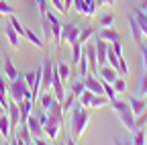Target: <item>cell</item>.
Here are the masks:
<instances>
[{
	"mask_svg": "<svg viewBox=\"0 0 147 145\" xmlns=\"http://www.w3.org/2000/svg\"><path fill=\"white\" fill-rule=\"evenodd\" d=\"M129 31H131V37H133V41H135L137 45L145 41V37H143V33H141V29H139V25H137V21H135L133 14L129 16Z\"/></svg>",
	"mask_w": 147,
	"mask_h": 145,
	"instance_id": "obj_15",
	"label": "cell"
},
{
	"mask_svg": "<svg viewBox=\"0 0 147 145\" xmlns=\"http://www.w3.org/2000/svg\"><path fill=\"white\" fill-rule=\"evenodd\" d=\"M88 125H90V111L76 100V104L69 111V137L80 139L86 133Z\"/></svg>",
	"mask_w": 147,
	"mask_h": 145,
	"instance_id": "obj_1",
	"label": "cell"
},
{
	"mask_svg": "<svg viewBox=\"0 0 147 145\" xmlns=\"http://www.w3.org/2000/svg\"><path fill=\"white\" fill-rule=\"evenodd\" d=\"M113 86H115V90H117V94H125V92H127V80H125L123 76H119V78L113 82Z\"/></svg>",
	"mask_w": 147,
	"mask_h": 145,
	"instance_id": "obj_34",
	"label": "cell"
},
{
	"mask_svg": "<svg viewBox=\"0 0 147 145\" xmlns=\"http://www.w3.org/2000/svg\"><path fill=\"white\" fill-rule=\"evenodd\" d=\"M145 12H147V10H145Z\"/></svg>",
	"mask_w": 147,
	"mask_h": 145,
	"instance_id": "obj_47",
	"label": "cell"
},
{
	"mask_svg": "<svg viewBox=\"0 0 147 145\" xmlns=\"http://www.w3.org/2000/svg\"><path fill=\"white\" fill-rule=\"evenodd\" d=\"M71 4H74V0H63V6H65V14L69 12V8H71Z\"/></svg>",
	"mask_w": 147,
	"mask_h": 145,
	"instance_id": "obj_43",
	"label": "cell"
},
{
	"mask_svg": "<svg viewBox=\"0 0 147 145\" xmlns=\"http://www.w3.org/2000/svg\"><path fill=\"white\" fill-rule=\"evenodd\" d=\"M102 88H104V96H106L110 102H113L115 98H119V94H117V90H115V86H113V84H108V82H104V80H102Z\"/></svg>",
	"mask_w": 147,
	"mask_h": 145,
	"instance_id": "obj_29",
	"label": "cell"
},
{
	"mask_svg": "<svg viewBox=\"0 0 147 145\" xmlns=\"http://www.w3.org/2000/svg\"><path fill=\"white\" fill-rule=\"evenodd\" d=\"M18 143H23V145H29V143H33V135H31V131H29V125L25 123V125H18Z\"/></svg>",
	"mask_w": 147,
	"mask_h": 145,
	"instance_id": "obj_18",
	"label": "cell"
},
{
	"mask_svg": "<svg viewBox=\"0 0 147 145\" xmlns=\"http://www.w3.org/2000/svg\"><path fill=\"white\" fill-rule=\"evenodd\" d=\"M10 131H12V125H10L8 115L4 113L2 117H0V135H2L4 139H8V137H10Z\"/></svg>",
	"mask_w": 147,
	"mask_h": 145,
	"instance_id": "obj_19",
	"label": "cell"
},
{
	"mask_svg": "<svg viewBox=\"0 0 147 145\" xmlns=\"http://www.w3.org/2000/svg\"><path fill=\"white\" fill-rule=\"evenodd\" d=\"M27 125H29V131H31L33 139H35V137H45V135H43V123L39 121V117H37V115H29Z\"/></svg>",
	"mask_w": 147,
	"mask_h": 145,
	"instance_id": "obj_10",
	"label": "cell"
},
{
	"mask_svg": "<svg viewBox=\"0 0 147 145\" xmlns=\"http://www.w3.org/2000/svg\"><path fill=\"white\" fill-rule=\"evenodd\" d=\"M84 82H86V88H88V90H92L94 94H104L102 80L98 78V74H88V76L84 78Z\"/></svg>",
	"mask_w": 147,
	"mask_h": 145,
	"instance_id": "obj_9",
	"label": "cell"
},
{
	"mask_svg": "<svg viewBox=\"0 0 147 145\" xmlns=\"http://www.w3.org/2000/svg\"><path fill=\"white\" fill-rule=\"evenodd\" d=\"M135 125H137V127H147V108H145L141 115L135 117Z\"/></svg>",
	"mask_w": 147,
	"mask_h": 145,
	"instance_id": "obj_38",
	"label": "cell"
},
{
	"mask_svg": "<svg viewBox=\"0 0 147 145\" xmlns=\"http://www.w3.org/2000/svg\"><path fill=\"white\" fill-rule=\"evenodd\" d=\"M47 16H49V21H51V41H55L59 45V37H61V23H59V19L55 16L51 10H47Z\"/></svg>",
	"mask_w": 147,
	"mask_h": 145,
	"instance_id": "obj_11",
	"label": "cell"
},
{
	"mask_svg": "<svg viewBox=\"0 0 147 145\" xmlns=\"http://www.w3.org/2000/svg\"><path fill=\"white\" fill-rule=\"evenodd\" d=\"M53 100H55V94L51 92V90H43V92H41V108H45V111H47Z\"/></svg>",
	"mask_w": 147,
	"mask_h": 145,
	"instance_id": "obj_26",
	"label": "cell"
},
{
	"mask_svg": "<svg viewBox=\"0 0 147 145\" xmlns=\"http://www.w3.org/2000/svg\"><path fill=\"white\" fill-rule=\"evenodd\" d=\"M8 92H10V98H12L14 102H21V100H25V98H31V100H33L31 88H29V84L25 82L23 76H18V78H14V80L8 82Z\"/></svg>",
	"mask_w": 147,
	"mask_h": 145,
	"instance_id": "obj_3",
	"label": "cell"
},
{
	"mask_svg": "<svg viewBox=\"0 0 147 145\" xmlns=\"http://www.w3.org/2000/svg\"><path fill=\"white\" fill-rule=\"evenodd\" d=\"M41 65H43V71H41V92H43V90H51V80H53V61L47 57Z\"/></svg>",
	"mask_w": 147,
	"mask_h": 145,
	"instance_id": "obj_6",
	"label": "cell"
},
{
	"mask_svg": "<svg viewBox=\"0 0 147 145\" xmlns=\"http://www.w3.org/2000/svg\"><path fill=\"white\" fill-rule=\"evenodd\" d=\"M55 67H57V71H59V78H61V82L71 80V67H69L67 63H63V61H59V59H57Z\"/></svg>",
	"mask_w": 147,
	"mask_h": 145,
	"instance_id": "obj_22",
	"label": "cell"
},
{
	"mask_svg": "<svg viewBox=\"0 0 147 145\" xmlns=\"http://www.w3.org/2000/svg\"><path fill=\"white\" fill-rule=\"evenodd\" d=\"M92 98H94V92L92 90H84V92L80 94V98H78V102L82 104V106H86V108H90V104H92Z\"/></svg>",
	"mask_w": 147,
	"mask_h": 145,
	"instance_id": "obj_27",
	"label": "cell"
},
{
	"mask_svg": "<svg viewBox=\"0 0 147 145\" xmlns=\"http://www.w3.org/2000/svg\"><path fill=\"white\" fill-rule=\"evenodd\" d=\"M76 100H78V96H74L71 92H67V94H65V100L61 102V104H63V113H69L71 106L76 104Z\"/></svg>",
	"mask_w": 147,
	"mask_h": 145,
	"instance_id": "obj_33",
	"label": "cell"
},
{
	"mask_svg": "<svg viewBox=\"0 0 147 145\" xmlns=\"http://www.w3.org/2000/svg\"><path fill=\"white\" fill-rule=\"evenodd\" d=\"M2 69H4V76H6V80H8V82L21 76V74H18V69L14 67L12 59L8 57V53H4V63H2Z\"/></svg>",
	"mask_w": 147,
	"mask_h": 145,
	"instance_id": "obj_13",
	"label": "cell"
},
{
	"mask_svg": "<svg viewBox=\"0 0 147 145\" xmlns=\"http://www.w3.org/2000/svg\"><path fill=\"white\" fill-rule=\"evenodd\" d=\"M96 37H98V39H102V41H106V43L123 41V39H121V35H119V31H117V29H113V27H102L100 31H96Z\"/></svg>",
	"mask_w": 147,
	"mask_h": 145,
	"instance_id": "obj_7",
	"label": "cell"
},
{
	"mask_svg": "<svg viewBox=\"0 0 147 145\" xmlns=\"http://www.w3.org/2000/svg\"><path fill=\"white\" fill-rule=\"evenodd\" d=\"M110 100L104 96V94H94V98H92V104H90V111H98V108H104L108 106Z\"/></svg>",
	"mask_w": 147,
	"mask_h": 145,
	"instance_id": "obj_21",
	"label": "cell"
},
{
	"mask_svg": "<svg viewBox=\"0 0 147 145\" xmlns=\"http://www.w3.org/2000/svg\"><path fill=\"white\" fill-rule=\"evenodd\" d=\"M110 47H113V51L117 53L119 57L125 55V51H123V41H115V43H110Z\"/></svg>",
	"mask_w": 147,
	"mask_h": 145,
	"instance_id": "obj_40",
	"label": "cell"
},
{
	"mask_svg": "<svg viewBox=\"0 0 147 145\" xmlns=\"http://www.w3.org/2000/svg\"><path fill=\"white\" fill-rule=\"evenodd\" d=\"M84 2L88 4V8L92 10V14H96V10H98V4H96V0H84Z\"/></svg>",
	"mask_w": 147,
	"mask_h": 145,
	"instance_id": "obj_42",
	"label": "cell"
},
{
	"mask_svg": "<svg viewBox=\"0 0 147 145\" xmlns=\"http://www.w3.org/2000/svg\"><path fill=\"white\" fill-rule=\"evenodd\" d=\"M0 14H6V16L14 14V8L6 2V0H0Z\"/></svg>",
	"mask_w": 147,
	"mask_h": 145,
	"instance_id": "obj_37",
	"label": "cell"
},
{
	"mask_svg": "<svg viewBox=\"0 0 147 145\" xmlns=\"http://www.w3.org/2000/svg\"><path fill=\"white\" fill-rule=\"evenodd\" d=\"M94 35H96V27H84V29L80 31V37H78V41L86 43L90 37H94Z\"/></svg>",
	"mask_w": 147,
	"mask_h": 145,
	"instance_id": "obj_30",
	"label": "cell"
},
{
	"mask_svg": "<svg viewBox=\"0 0 147 145\" xmlns=\"http://www.w3.org/2000/svg\"><path fill=\"white\" fill-rule=\"evenodd\" d=\"M84 90H86V82H84V78H82V80H76V78L71 80V84H69V92H71L74 96H78V98H80V94L84 92Z\"/></svg>",
	"mask_w": 147,
	"mask_h": 145,
	"instance_id": "obj_23",
	"label": "cell"
},
{
	"mask_svg": "<svg viewBox=\"0 0 147 145\" xmlns=\"http://www.w3.org/2000/svg\"><path fill=\"white\" fill-rule=\"evenodd\" d=\"M49 2H51V6H53V8H57L59 12H63V14H65V6H63V0H49Z\"/></svg>",
	"mask_w": 147,
	"mask_h": 145,
	"instance_id": "obj_41",
	"label": "cell"
},
{
	"mask_svg": "<svg viewBox=\"0 0 147 145\" xmlns=\"http://www.w3.org/2000/svg\"><path fill=\"white\" fill-rule=\"evenodd\" d=\"M84 43L82 41H74V43H69V49H71V59H74V63H78L80 61V57L84 55V47H82Z\"/></svg>",
	"mask_w": 147,
	"mask_h": 145,
	"instance_id": "obj_20",
	"label": "cell"
},
{
	"mask_svg": "<svg viewBox=\"0 0 147 145\" xmlns=\"http://www.w3.org/2000/svg\"><path fill=\"white\" fill-rule=\"evenodd\" d=\"M115 23V12H104L100 16V27H113Z\"/></svg>",
	"mask_w": 147,
	"mask_h": 145,
	"instance_id": "obj_35",
	"label": "cell"
},
{
	"mask_svg": "<svg viewBox=\"0 0 147 145\" xmlns=\"http://www.w3.org/2000/svg\"><path fill=\"white\" fill-rule=\"evenodd\" d=\"M129 104H131L133 115L137 117V115H141L145 108H147V98L145 96H131V98H129Z\"/></svg>",
	"mask_w": 147,
	"mask_h": 145,
	"instance_id": "obj_14",
	"label": "cell"
},
{
	"mask_svg": "<svg viewBox=\"0 0 147 145\" xmlns=\"http://www.w3.org/2000/svg\"><path fill=\"white\" fill-rule=\"evenodd\" d=\"M131 14L135 16V21H137V25H139V29H141V33H143V37L147 39V12L141 10V8H135Z\"/></svg>",
	"mask_w": 147,
	"mask_h": 145,
	"instance_id": "obj_16",
	"label": "cell"
},
{
	"mask_svg": "<svg viewBox=\"0 0 147 145\" xmlns=\"http://www.w3.org/2000/svg\"><path fill=\"white\" fill-rule=\"evenodd\" d=\"M139 8H141V10H147V0H141V2H139Z\"/></svg>",
	"mask_w": 147,
	"mask_h": 145,
	"instance_id": "obj_44",
	"label": "cell"
},
{
	"mask_svg": "<svg viewBox=\"0 0 147 145\" xmlns=\"http://www.w3.org/2000/svg\"><path fill=\"white\" fill-rule=\"evenodd\" d=\"M8 23L12 25V29H14V31H16L18 35H21V37H23V35H25V25H23L21 21H18V19H16V16H14V14H10V16H8Z\"/></svg>",
	"mask_w": 147,
	"mask_h": 145,
	"instance_id": "obj_32",
	"label": "cell"
},
{
	"mask_svg": "<svg viewBox=\"0 0 147 145\" xmlns=\"http://www.w3.org/2000/svg\"><path fill=\"white\" fill-rule=\"evenodd\" d=\"M110 106H113V111L117 113V117H119V121L123 123V127L133 133V131L137 129V125H135V115H133V111H131V104H129V100L115 98L113 102H110Z\"/></svg>",
	"mask_w": 147,
	"mask_h": 145,
	"instance_id": "obj_2",
	"label": "cell"
},
{
	"mask_svg": "<svg viewBox=\"0 0 147 145\" xmlns=\"http://www.w3.org/2000/svg\"><path fill=\"white\" fill-rule=\"evenodd\" d=\"M74 8H76V12H78V14H82V16H94V14H92V10L88 8V4L84 2V0H74Z\"/></svg>",
	"mask_w": 147,
	"mask_h": 145,
	"instance_id": "obj_24",
	"label": "cell"
},
{
	"mask_svg": "<svg viewBox=\"0 0 147 145\" xmlns=\"http://www.w3.org/2000/svg\"><path fill=\"white\" fill-rule=\"evenodd\" d=\"M76 65H78V71H80V76H82V78H86V76H88V67H90V63H88V55H86V53H84V55L80 57V61H78Z\"/></svg>",
	"mask_w": 147,
	"mask_h": 145,
	"instance_id": "obj_31",
	"label": "cell"
},
{
	"mask_svg": "<svg viewBox=\"0 0 147 145\" xmlns=\"http://www.w3.org/2000/svg\"><path fill=\"white\" fill-rule=\"evenodd\" d=\"M41 31H43V37L45 41H51V21H49V16H41Z\"/></svg>",
	"mask_w": 147,
	"mask_h": 145,
	"instance_id": "obj_25",
	"label": "cell"
},
{
	"mask_svg": "<svg viewBox=\"0 0 147 145\" xmlns=\"http://www.w3.org/2000/svg\"><path fill=\"white\" fill-rule=\"evenodd\" d=\"M4 113H6V108H4V106H2V104H0V117H2V115H4Z\"/></svg>",
	"mask_w": 147,
	"mask_h": 145,
	"instance_id": "obj_46",
	"label": "cell"
},
{
	"mask_svg": "<svg viewBox=\"0 0 147 145\" xmlns=\"http://www.w3.org/2000/svg\"><path fill=\"white\" fill-rule=\"evenodd\" d=\"M131 143H135V145H143L145 143V127H137V129L133 131Z\"/></svg>",
	"mask_w": 147,
	"mask_h": 145,
	"instance_id": "obj_28",
	"label": "cell"
},
{
	"mask_svg": "<svg viewBox=\"0 0 147 145\" xmlns=\"http://www.w3.org/2000/svg\"><path fill=\"white\" fill-rule=\"evenodd\" d=\"M61 125H63V119L53 117V115H47V121H45V125H43V135H45L49 141H57L59 131H61Z\"/></svg>",
	"mask_w": 147,
	"mask_h": 145,
	"instance_id": "obj_4",
	"label": "cell"
},
{
	"mask_svg": "<svg viewBox=\"0 0 147 145\" xmlns=\"http://www.w3.org/2000/svg\"><path fill=\"white\" fill-rule=\"evenodd\" d=\"M139 96H147V71H143L141 86H139Z\"/></svg>",
	"mask_w": 147,
	"mask_h": 145,
	"instance_id": "obj_39",
	"label": "cell"
},
{
	"mask_svg": "<svg viewBox=\"0 0 147 145\" xmlns=\"http://www.w3.org/2000/svg\"><path fill=\"white\" fill-rule=\"evenodd\" d=\"M104 2H106V6H110V8L115 6V0H104Z\"/></svg>",
	"mask_w": 147,
	"mask_h": 145,
	"instance_id": "obj_45",
	"label": "cell"
},
{
	"mask_svg": "<svg viewBox=\"0 0 147 145\" xmlns=\"http://www.w3.org/2000/svg\"><path fill=\"white\" fill-rule=\"evenodd\" d=\"M2 33H4V37H6V41L10 43L12 49H18V47H21V35H18V33L12 29L10 23H6V25L2 27Z\"/></svg>",
	"mask_w": 147,
	"mask_h": 145,
	"instance_id": "obj_8",
	"label": "cell"
},
{
	"mask_svg": "<svg viewBox=\"0 0 147 145\" xmlns=\"http://www.w3.org/2000/svg\"><path fill=\"white\" fill-rule=\"evenodd\" d=\"M80 31H82V27L80 25H74V23H65L63 27H61V37H59V45L61 43H74V41H78V37H80ZM57 45V47H59Z\"/></svg>",
	"mask_w": 147,
	"mask_h": 145,
	"instance_id": "obj_5",
	"label": "cell"
},
{
	"mask_svg": "<svg viewBox=\"0 0 147 145\" xmlns=\"http://www.w3.org/2000/svg\"><path fill=\"white\" fill-rule=\"evenodd\" d=\"M6 115H8V119H10V125H12V129L21 125V111H18V104H16L12 98L8 100V106H6Z\"/></svg>",
	"mask_w": 147,
	"mask_h": 145,
	"instance_id": "obj_12",
	"label": "cell"
},
{
	"mask_svg": "<svg viewBox=\"0 0 147 145\" xmlns=\"http://www.w3.org/2000/svg\"><path fill=\"white\" fill-rule=\"evenodd\" d=\"M23 37H25L33 47H37V49H43V45H45V41H43V39H41L35 31H31L29 27H25V35H23Z\"/></svg>",
	"mask_w": 147,
	"mask_h": 145,
	"instance_id": "obj_17",
	"label": "cell"
},
{
	"mask_svg": "<svg viewBox=\"0 0 147 145\" xmlns=\"http://www.w3.org/2000/svg\"><path fill=\"white\" fill-rule=\"evenodd\" d=\"M139 51H141V63H143V71H147V41L139 43Z\"/></svg>",
	"mask_w": 147,
	"mask_h": 145,
	"instance_id": "obj_36",
	"label": "cell"
}]
</instances>
